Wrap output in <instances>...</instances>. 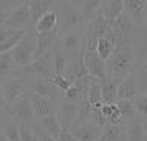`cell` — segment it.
<instances>
[{"label":"cell","mask_w":147,"mask_h":141,"mask_svg":"<svg viewBox=\"0 0 147 141\" xmlns=\"http://www.w3.org/2000/svg\"><path fill=\"white\" fill-rule=\"evenodd\" d=\"M0 108H2V110H5V112H9V107L6 106V102H5V98H3L2 88H0Z\"/></svg>","instance_id":"cell-36"},{"label":"cell","mask_w":147,"mask_h":141,"mask_svg":"<svg viewBox=\"0 0 147 141\" xmlns=\"http://www.w3.org/2000/svg\"><path fill=\"white\" fill-rule=\"evenodd\" d=\"M30 26V11L26 2H22L17 8L9 11L6 16V20L2 28L6 30H14V31H26Z\"/></svg>","instance_id":"cell-4"},{"label":"cell","mask_w":147,"mask_h":141,"mask_svg":"<svg viewBox=\"0 0 147 141\" xmlns=\"http://www.w3.org/2000/svg\"><path fill=\"white\" fill-rule=\"evenodd\" d=\"M26 5H28L30 11V26L34 28L42 16L50 11V8L54 5V2H51V0H28Z\"/></svg>","instance_id":"cell-18"},{"label":"cell","mask_w":147,"mask_h":141,"mask_svg":"<svg viewBox=\"0 0 147 141\" xmlns=\"http://www.w3.org/2000/svg\"><path fill=\"white\" fill-rule=\"evenodd\" d=\"M96 141H107V140H105V138H104V136H102V135H101V136H99V138H98Z\"/></svg>","instance_id":"cell-38"},{"label":"cell","mask_w":147,"mask_h":141,"mask_svg":"<svg viewBox=\"0 0 147 141\" xmlns=\"http://www.w3.org/2000/svg\"><path fill=\"white\" fill-rule=\"evenodd\" d=\"M0 88H2L6 106L11 108L16 101L25 95L28 85H26V81L22 78H5L3 81H0Z\"/></svg>","instance_id":"cell-3"},{"label":"cell","mask_w":147,"mask_h":141,"mask_svg":"<svg viewBox=\"0 0 147 141\" xmlns=\"http://www.w3.org/2000/svg\"><path fill=\"white\" fill-rule=\"evenodd\" d=\"M71 134L78 141H96L101 136V129H99L94 123L91 121H85V123L76 124L71 127Z\"/></svg>","instance_id":"cell-14"},{"label":"cell","mask_w":147,"mask_h":141,"mask_svg":"<svg viewBox=\"0 0 147 141\" xmlns=\"http://www.w3.org/2000/svg\"><path fill=\"white\" fill-rule=\"evenodd\" d=\"M19 68L16 67L11 51L0 54V76H5V78H16L17 76Z\"/></svg>","instance_id":"cell-24"},{"label":"cell","mask_w":147,"mask_h":141,"mask_svg":"<svg viewBox=\"0 0 147 141\" xmlns=\"http://www.w3.org/2000/svg\"><path fill=\"white\" fill-rule=\"evenodd\" d=\"M33 124V123H31ZM31 124H23L19 123V134H20V141H37L36 138V134L33 130V126Z\"/></svg>","instance_id":"cell-32"},{"label":"cell","mask_w":147,"mask_h":141,"mask_svg":"<svg viewBox=\"0 0 147 141\" xmlns=\"http://www.w3.org/2000/svg\"><path fill=\"white\" fill-rule=\"evenodd\" d=\"M57 14L56 11H48V13H45L40 17V20H39L37 23H36L34 30L36 33H48V31H53L57 28Z\"/></svg>","instance_id":"cell-23"},{"label":"cell","mask_w":147,"mask_h":141,"mask_svg":"<svg viewBox=\"0 0 147 141\" xmlns=\"http://www.w3.org/2000/svg\"><path fill=\"white\" fill-rule=\"evenodd\" d=\"M138 93H141L140 85H138V79L135 75V70L129 76H125L116 87V96L119 99H125V101H132Z\"/></svg>","instance_id":"cell-13"},{"label":"cell","mask_w":147,"mask_h":141,"mask_svg":"<svg viewBox=\"0 0 147 141\" xmlns=\"http://www.w3.org/2000/svg\"><path fill=\"white\" fill-rule=\"evenodd\" d=\"M48 81H50L51 84H53L54 87L57 88L59 92H61L62 95L65 93V92L68 90V88H70L71 85H73V84H71L70 81H67L65 78H63V76H56V75H53V76H51V78H50Z\"/></svg>","instance_id":"cell-33"},{"label":"cell","mask_w":147,"mask_h":141,"mask_svg":"<svg viewBox=\"0 0 147 141\" xmlns=\"http://www.w3.org/2000/svg\"><path fill=\"white\" fill-rule=\"evenodd\" d=\"M26 85H28V90L31 93H34L37 96H42V98H47L50 101L62 99V93L48 79H34L31 82H26Z\"/></svg>","instance_id":"cell-9"},{"label":"cell","mask_w":147,"mask_h":141,"mask_svg":"<svg viewBox=\"0 0 147 141\" xmlns=\"http://www.w3.org/2000/svg\"><path fill=\"white\" fill-rule=\"evenodd\" d=\"M132 104H133V108L136 112V115L141 116V118H146V115H147V95L138 93L132 99Z\"/></svg>","instance_id":"cell-31"},{"label":"cell","mask_w":147,"mask_h":141,"mask_svg":"<svg viewBox=\"0 0 147 141\" xmlns=\"http://www.w3.org/2000/svg\"><path fill=\"white\" fill-rule=\"evenodd\" d=\"M99 8H101V0H84V5H82L79 13L84 17V20H90L98 13Z\"/></svg>","instance_id":"cell-29"},{"label":"cell","mask_w":147,"mask_h":141,"mask_svg":"<svg viewBox=\"0 0 147 141\" xmlns=\"http://www.w3.org/2000/svg\"><path fill=\"white\" fill-rule=\"evenodd\" d=\"M36 45H37V33L36 31H26L23 34V37L17 42V45L11 50V56H13L16 67L25 68L33 62Z\"/></svg>","instance_id":"cell-2"},{"label":"cell","mask_w":147,"mask_h":141,"mask_svg":"<svg viewBox=\"0 0 147 141\" xmlns=\"http://www.w3.org/2000/svg\"><path fill=\"white\" fill-rule=\"evenodd\" d=\"M25 95H26V98L30 99V104H31V108H33L34 118L42 119V118H45V116L56 115L57 108H56L54 101H50L47 98H42V96H37L34 93H31L30 90L26 92Z\"/></svg>","instance_id":"cell-8"},{"label":"cell","mask_w":147,"mask_h":141,"mask_svg":"<svg viewBox=\"0 0 147 141\" xmlns=\"http://www.w3.org/2000/svg\"><path fill=\"white\" fill-rule=\"evenodd\" d=\"M124 14H127L136 28H146L147 22V2L146 0H122Z\"/></svg>","instance_id":"cell-7"},{"label":"cell","mask_w":147,"mask_h":141,"mask_svg":"<svg viewBox=\"0 0 147 141\" xmlns=\"http://www.w3.org/2000/svg\"><path fill=\"white\" fill-rule=\"evenodd\" d=\"M99 81V85H101V101L102 104H116L118 101V96H116V87L118 84L112 81L109 76L102 79H98Z\"/></svg>","instance_id":"cell-20"},{"label":"cell","mask_w":147,"mask_h":141,"mask_svg":"<svg viewBox=\"0 0 147 141\" xmlns=\"http://www.w3.org/2000/svg\"><path fill=\"white\" fill-rule=\"evenodd\" d=\"M2 135L6 141H20V134H19V124L16 121H9L3 126Z\"/></svg>","instance_id":"cell-30"},{"label":"cell","mask_w":147,"mask_h":141,"mask_svg":"<svg viewBox=\"0 0 147 141\" xmlns=\"http://www.w3.org/2000/svg\"><path fill=\"white\" fill-rule=\"evenodd\" d=\"M5 113H6V112H5V110H2V108H0V118H2V116L5 115Z\"/></svg>","instance_id":"cell-39"},{"label":"cell","mask_w":147,"mask_h":141,"mask_svg":"<svg viewBox=\"0 0 147 141\" xmlns=\"http://www.w3.org/2000/svg\"><path fill=\"white\" fill-rule=\"evenodd\" d=\"M56 14H57V22L61 20V28H59V31H67V33H70V31H73V30H78V26L85 22L84 17L81 16V13L76 11L74 8H71L68 5V2L62 3V5L59 6V13L56 11Z\"/></svg>","instance_id":"cell-5"},{"label":"cell","mask_w":147,"mask_h":141,"mask_svg":"<svg viewBox=\"0 0 147 141\" xmlns=\"http://www.w3.org/2000/svg\"><path fill=\"white\" fill-rule=\"evenodd\" d=\"M37 126L42 129L45 134H48L51 138L57 140L59 135H61L62 129H61V124H59V121L56 118V115H51V116H45V118L39 119Z\"/></svg>","instance_id":"cell-22"},{"label":"cell","mask_w":147,"mask_h":141,"mask_svg":"<svg viewBox=\"0 0 147 141\" xmlns=\"http://www.w3.org/2000/svg\"><path fill=\"white\" fill-rule=\"evenodd\" d=\"M26 93V92H25ZM9 112L14 115L16 123H23V124H31L34 123V115H33V108H31L30 99L26 98V95L20 96L17 101L14 102V106L9 108Z\"/></svg>","instance_id":"cell-12"},{"label":"cell","mask_w":147,"mask_h":141,"mask_svg":"<svg viewBox=\"0 0 147 141\" xmlns=\"http://www.w3.org/2000/svg\"><path fill=\"white\" fill-rule=\"evenodd\" d=\"M87 76V68H85V64H84V59H82V54L81 56H74L73 59L68 60V65L65 68V73H63V78L67 81H70L71 84H74L78 79L84 78Z\"/></svg>","instance_id":"cell-17"},{"label":"cell","mask_w":147,"mask_h":141,"mask_svg":"<svg viewBox=\"0 0 147 141\" xmlns=\"http://www.w3.org/2000/svg\"><path fill=\"white\" fill-rule=\"evenodd\" d=\"M59 43H56V47L62 53H70L78 56V51H85V34L81 33L78 30H73L70 33H65L62 37H59Z\"/></svg>","instance_id":"cell-6"},{"label":"cell","mask_w":147,"mask_h":141,"mask_svg":"<svg viewBox=\"0 0 147 141\" xmlns=\"http://www.w3.org/2000/svg\"><path fill=\"white\" fill-rule=\"evenodd\" d=\"M136 68L133 47H119L115 48L109 59L105 60V71L112 81L119 84L125 76H129Z\"/></svg>","instance_id":"cell-1"},{"label":"cell","mask_w":147,"mask_h":141,"mask_svg":"<svg viewBox=\"0 0 147 141\" xmlns=\"http://www.w3.org/2000/svg\"><path fill=\"white\" fill-rule=\"evenodd\" d=\"M101 135L104 136L107 141H119V140L125 138V127H124V124L115 126V124L107 123L105 126L102 127Z\"/></svg>","instance_id":"cell-25"},{"label":"cell","mask_w":147,"mask_h":141,"mask_svg":"<svg viewBox=\"0 0 147 141\" xmlns=\"http://www.w3.org/2000/svg\"><path fill=\"white\" fill-rule=\"evenodd\" d=\"M14 33H16L14 30H6V28H0V43H3L6 39H9Z\"/></svg>","instance_id":"cell-34"},{"label":"cell","mask_w":147,"mask_h":141,"mask_svg":"<svg viewBox=\"0 0 147 141\" xmlns=\"http://www.w3.org/2000/svg\"><path fill=\"white\" fill-rule=\"evenodd\" d=\"M56 118L61 124L62 130H71V127L76 124L78 119V104L76 102H68V101H62L56 112Z\"/></svg>","instance_id":"cell-10"},{"label":"cell","mask_w":147,"mask_h":141,"mask_svg":"<svg viewBox=\"0 0 147 141\" xmlns=\"http://www.w3.org/2000/svg\"><path fill=\"white\" fill-rule=\"evenodd\" d=\"M6 13H5V11H3V9H0V28H2L3 26V23H5V20H6Z\"/></svg>","instance_id":"cell-37"},{"label":"cell","mask_w":147,"mask_h":141,"mask_svg":"<svg viewBox=\"0 0 147 141\" xmlns=\"http://www.w3.org/2000/svg\"><path fill=\"white\" fill-rule=\"evenodd\" d=\"M115 51V45L112 43V40L107 37H99L96 42V47H94V53H96L102 60H105L112 56V53Z\"/></svg>","instance_id":"cell-26"},{"label":"cell","mask_w":147,"mask_h":141,"mask_svg":"<svg viewBox=\"0 0 147 141\" xmlns=\"http://www.w3.org/2000/svg\"><path fill=\"white\" fill-rule=\"evenodd\" d=\"M84 59L85 68H87V75L93 79H102L107 76L105 71V62L102 60L94 51H84L82 54Z\"/></svg>","instance_id":"cell-11"},{"label":"cell","mask_w":147,"mask_h":141,"mask_svg":"<svg viewBox=\"0 0 147 141\" xmlns=\"http://www.w3.org/2000/svg\"><path fill=\"white\" fill-rule=\"evenodd\" d=\"M68 56L65 53H62L57 47L53 48L51 51V65H53V75L56 76H63L65 73V68L68 65Z\"/></svg>","instance_id":"cell-21"},{"label":"cell","mask_w":147,"mask_h":141,"mask_svg":"<svg viewBox=\"0 0 147 141\" xmlns=\"http://www.w3.org/2000/svg\"><path fill=\"white\" fill-rule=\"evenodd\" d=\"M101 13L107 22L112 23L115 19L124 13V2L122 0H104L101 2Z\"/></svg>","instance_id":"cell-19"},{"label":"cell","mask_w":147,"mask_h":141,"mask_svg":"<svg viewBox=\"0 0 147 141\" xmlns=\"http://www.w3.org/2000/svg\"><path fill=\"white\" fill-rule=\"evenodd\" d=\"M57 141H78V140L74 138L70 130H62L61 135H59V138H57Z\"/></svg>","instance_id":"cell-35"},{"label":"cell","mask_w":147,"mask_h":141,"mask_svg":"<svg viewBox=\"0 0 147 141\" xmlns=\"http://www.w3.org/2000/svg\"><path fill=\"white\" fill-rule=\"evenodd\" d=\"M124 127L127 141H146V118L136 116V118L127 121Z\"/></svg>","instance_id":"cell-16"},{"label":"cell","mask_w":147,"mask_h":141,"mask_svg":"<svg viewBox=\"0 0 147 141\" xmlns=\"http://www.w3.org/2000/svg\"><path fill=\"white\" fill-rule=\"evenodd\" d=\"M116 107L119 110V113H121V118L122 121H130L133 118H136V112H135L133 108V104L132 101H125V99H119L116 101Z\"/></svg>","instance_id":"cell-28"},{"label":"cell","mask_w":147,"mask_h":141,"mask_svg":"<svg viewBox=\"0 0 147 141\" xmlns=\"http://www.w3.org/2000/svg\"><path fill=\"white\" fill-rule=\"evenodd\" d=\"M59 40V28L48 33H37V45H36V53H34V59L40 58L45 53L51 51L56 47V42Z\"/></svg>","instance_id":"cell-15"},{"label":"cell","mask_w":147,"mask_h":141,"mask_svg":"<svg viewBox=\"0 0 147 141\" xmlns=\"http://www.w3.org/2000/svg\"><path fill=\"white\" fill-rule=\"evenodd\" d=\"M87 101H88L90 107L102 106V101H101V85H99V81L98 79H91L90 87H88V93H87Z\"/></svg>","instance_id":"cell-27"}]
</instances>
